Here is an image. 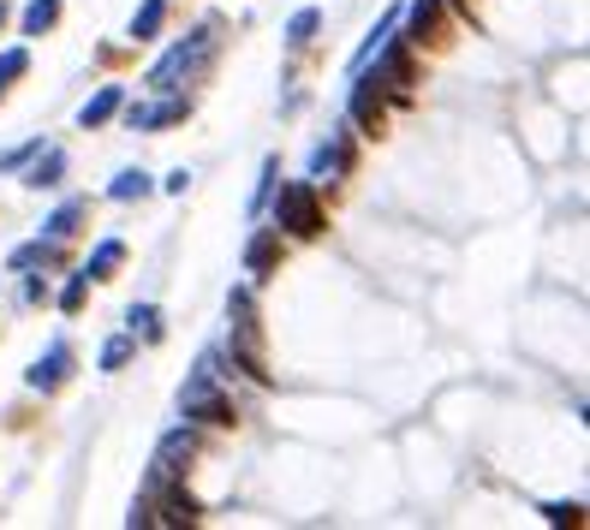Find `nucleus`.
Returning <instances> with one entry per match:
<instances>
[{
    "instance_id": "obj_1",
    "label": "nucleus",
    "mask_w": 590,
    "mask_h": 530,
    "mask_svg": "<svg viewBox=\"0 0 590 530\" xmlns=\"http://www.w3.org/2000/svg\"><path fill=\"white\" fill-rule=\"evenodd\" d=\"M274 226H281L286 238H322V226H329V209H322L317 185H310V180L281 185V204H274Z\"/></svg>"
},
{
    "instance_id": "obj_2",
    "label": "nucleus",
    "mask_w": 590,
    "mask_h": 530,
    "mask_svg": "<svg viewBox=\"0 0 590 530\" xmlns=\"http://www.w3.org/2000/svg\"><path fill=\"white\" fill-rule=\"evenodd\" d=\"M406 42L418 48V54H423V48L435 54V48H447V42H454V24H447V0H411Z\"/></svg>"
},
{
    "instance_id": "obj_3",
    "label": "nucleus",
    "mask_w": 590,
    "mask_h": 530,
    "mask_svg": "<svg viewBox=\"0 0 590 530\" xmlns=\"http://www.w3.org/2000/svg\"><path fill=\"white\" fill-rule=\"evenodd\" d=\"M376 78L388 84V90H400V96H411L423 84V66H418V48L400 36V42H388V54L376 60Z\"/></svg>"
},
{
    "instance_id": "obj_4",
    "label": "nucleus",
    "mask_w": 590,
    "mask_h": 530,
    "mask_svg": "<svg viewBox=\"0 0 590 530\" xmlns=\"http://www.w3.org/2000/svg\"><path fill=\"white\" fill-rule=\"evenodd\" d=\"M382 125H388V84L370 72V78L353 84V132L382 137Z\"/></svg>"
},
{
    "instance_id": "obj_5",
    "label": "nucleus",
    "mask_w": 590,
    "mask_h": 530,
    "mask_svg": "<svg viewBox=\"0 0 590 530\" xmlns=\"http://www.w3.org/2000/svg\"><path fill=\"white\" fill-rule=\"evenodd\" d=\"M197 453H204V435H197L192 423L173 429V435H161V447H156V477H180V471H192Z\"/></svg>"
},
{
    "instance_id": "obj_6",
    "label": "nucleus",
    "mask_w": 590,
    "mask_h": 530,
    "mask_svg": "<svg viewBox=\"0 0 590 530\" xmlns=\"http://www.w3.org/2000/svg\"><path fill=\"white\" fill-rule=\"evenodd\" d=\"M281 257H286V238H281V226H262V233L245 245V269L257 274V281H269V274L281 269Z\"/></svg>"
},
{
    "instance_id": "obj_7",
    "label": "nucleus",
    "mask_w": 590,
    "mask_h": 530,
    "mask_svg": "<svg viewBox=\"0 0 590 530\" xmlns=\"http://www.w3.org/2000/svg\"><path fill=\"white\" fill-rule=\"evenodd\" d=\"M66 375H72V346H66V340H60V346H48V358L30 363V387H36V394H54Z\"/></svg>"
},
{
    "instance_id": "obj_8",
    "label": "nucleus",
    "mask_w": 590,
    "mask_h": 530,
    "mask_svg": "<svg viewBox=\"0 0 590 530\" xmlns=\"http://www.w3.org/2000/svg\"><path fill=\"white\" fill-rule=\"evenodd\" d=\"M358 168V149H353V137H329V144L317 149V180H346V173Z\"/></svg>"
},
{
    "instance_id": "obj_9",
    "label": "nucleus",
    "mask_w": 590,
    "mask_h": 530,
    "mask_svg": "<svg viewBox=\"0 0 590 530\" xmlns=\"http://www.w3.org/2000/svg\"><path fill=\"white\" fill-rule=\"evenodd\" d=\"M185 113H192V102H185V96H168L161 108H132V125L137 132H149V125H180Z\"/></svg>"
},
{
    "instance_id": "obj_10",
    "label": "nucleus",
    "mask_w": 590,
    "mask_h": 530,
    "mask_svg": "<svg viewBox=\"0 0 590 530\" xmlns=\"http://www.w3.org/2000/svg\"><path fill=\"white\" fill-rule=\"evenodd\" d=\"M120 113V84H108V90H96L90 102H84V113H78V125L84 132H96V125H108Z\"/></svg>"
},
{
    "instance_id": "obj_11",
    "label": "nucleus",
    "mask_w": 590,
    "mask_h": 530,
    "mask_svg": "<svg viewBox=\"0 0 590 530\" xmlns=\"http://www.w3.org/2000/svg\"><path fill=\"white\" fill-rule=\"evenodd\" d=\"M197 519H204L197 495H185V489H168V501H161V525H197Z\"/></svg>"
},
{
    "instance_id": "obj_12",
    "label": "nucleus",
    "mask_w": 590,
    "mask_h": 530,
    "mask_svg": "<svg viewBox=\"0 0 590 530\" xmlns=\"http://www.w3.org/2000/svg\"><path fill=\"white\" fill-rule=\"evenodd\" d=\"M84 221H90V204H84V197H72L66 209H54L48 233H54V238H78V233H84Z\"/></svg>"
},
{
    "instance_id": "obj_13",
    "label": "nucleus",
    "mask_w": 590,
    "mask_h": 530,
    "mask_svg": "<svg viewBox=\"0 0 590 530\" xmlns=\"http://www.w3.org/2000/svg\"><path fill=\"white\" fill-rule=\"evenodd\" d=\"M161 19H168V0H144V7H137V19H132V42H156Z\"/></svg>"
},
{
    "instance_id": "obj_14",
    "label": "nucleus",
    "mask_w": 590,
    "mask_h": 530,
    "mask_svg": "<svg viewBox=\"0 0 590 530\" xmlns=\"http://www.w3.org/2000/svg\"><path fill=\"white\" fill-rule=\"evenodd\" d=\"M120 262H125V245H120V238H108V245H96V257L84 262V274H90V281H114Z\"/></svg>"
},
{
    "instance_id": "obj_15",
    "label": "nucleus",
    "mask_w": 590,
    "mask_h": 530,
    "mask_svg": "<svg viewBox=\"0 0 590 530\" xmlns=\"http://www.w3.org/2000/svg\"><path fill=\"white\" fill-rule=\"evenodd\" d=\"M60 24V0H30L24 7V36H48Z\"/></svg>"
},
{
    "instance_id": "obj_16",
    "label": "nucleus",
    "mask_w": 590,
    "mask_h": 530,
    "mask_svg": "<svg viewBox=\"0 0 590 530\" xmlns=\"http://www.w3.org/2000/svg\"><path fill=\"white\" fill-rule=\"evenodd\" d=\"M317 30H322V12H317V7H305V12H293V24H286V42H293V48H305Z\"/></svg>"
},
{
    "instance_id": "obj_17",
    "label": "nucleus",
    "mask_w": 590,
    "mask_h": 530,
    "mask_svg": "<svg viewBox=\"0 0 590 530\" xmlns=\"http://www.w3.org/2000/svg\"><path fill=\"white\" fill-rule=\"evenodd\" d=\"M125 322H132V334H144L149 346L161 340V310L156 305H132V317H125Z\"/></svg>"
},
{
    "instance_id": "obj_18",
    "label": "nucleus",
    "mask_w": 590,
    "mask_h": 530,
    "mask_svg": "<svg viewBox=\"0 0 590 530\" xmlns=\"http://www.w3.org/2000/svg\"><path fill=\"white\" fill-rule=\"evenodd\" d=\"M60 173H66V156H60V149H48V156L30 168V185H36V192H42V185H60Z\"/></svg>"
},
{
    "instance_id": "obj_19",
    "label": "nucleus",
    "mask_w": 590,
    "mask_h": 530,
    "mask_svg": "<svg viewBox=\"0 0 590 530\" xmlns=\"http://www.w3.org/2000/svg\"><path fill=\"white\" fill-rule=\"evenodd\" d=\"M144 192H149V173L125 168L120 180H114V192H108V197H114V204H132V197H144Z\"/></svg>"
},
{
    "instance_id": "obj_20",
    "label": "nucleus",
    "mask_w": 590,
    "mask_h": 530,
    "mask_svg": "<svg viewBox=\"0 0 590 530\" xmlns=\"http://www.w3.org/2000/svg\"><path fill=\"white\" fill-rule=\"evenodd\" d=\"M132 352H137V334L108 340V346H102V370H125V363H132Z\"/></svg>"
},
{
    "instance_id": "obj_21",
    "label": "nucleus",
    "mask_w": 590,
    "mask_h": 530,
    "mask_svg": "<svg viewBox=\"0 0 590 530\" xmlns=\"http://www.w3.org/2000/svg\"><path fill=\"white\" fill-rule=\"evenodd\" d=\"M84 298H90V274H72V281H66V293H60V310H66V317H78V310H84Z\"/></svg>"
},
{
    "instance_id": "obj_22",
    "label": "nucleus",
    "mask_w": 590,
    "mask_h": 530,
    "mask_svg": "<svg viewBox=\"0 0 590 530\" xmlns=\"http://www.w3.org/2000/svg\"><path fill=\"white\" fill-rule=\"evenodd\" d=\"M36 262H60V245H24V250H12V269H36Z\"/></svg>"
},
{
    "instance_id": "obj_23",
    "label": "nucleus",
    "mask_w": 590,
    "mask_h": 530,
    "mask_svg": "<svg viewBox=\"0 0 590 530\" xmlns=\"http://www.w3.org/2000/svg\"><path fill=\"white\" fill-rule=\"evenodd\" d=\"M543 519H549V525H573V530H579V525H585V507H579V501H549Z\"/></svg>"
},
{
    "instance_id": "obj_24",
    "label": "nucleus",
    "mask_w": 590,
    "mask_h": 530,
    "mask_svg": "<svg viewBox=\"0 0 590 530\" xmlns=\"http://www.w3.org/2000/svg\"><path fill=\"white\" fill-rule=\"evenodd\" d=\"M24 72H30V54H24V48H7V54H0V84L24 78Z\"/></svg>"
},
{
    "instance_id": "obj_25",
    "label": "nucleus",
    "mask_w": 590,
    "mask_h": 530,
    "mask_svg": "<svg viewBox=\"0 0 590 530\" xmlns=\"http://www.w3.org/2000/svg\"><path fill=\"white\" fill-rule=\"evenodd\" d=\"M454 7V19H466V24H477V12H471V0H447Z\"/></svg>"
},
{
    "instance_id": "obj_26",
    "label": "nucleus",
    "mask_w": 590,
    "mask_h": 530,
    "mask_svg": "<svg viewBox=\"0 0 590 530\" xmlns=\"http://www.w3.org/2000/svg\"><path fill=\"white\" fill-rule=\"evenodd\" d=\"M7 19H12V7H7V0H0V30H7Z\"/></svg>"
},
{
    "instance_id": "obj_27",
    "label": "nucleus",
    "mask_w": 590,
    "mask_h": 530,
    "mask_svg": "<svg viewBox=\"0 0 590 530\" xmlns=\"http://www.w3.org/2000/svg\"><path fill=\"white\" fill-rule=\"evenodd\" d=\"M0 96H7V84H0Z\"/></svg>"
}]
</instances>
